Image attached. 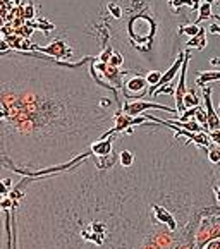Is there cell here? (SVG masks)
I'll return each instance as SVG.
<instances>
[{
  "label": "cell",
  "mask_w": 220,
  "mask_h": 249,
  "mask_svg": "<svg viewBox=\"0 0 220 249\" xmlns=\"http://www.w3.org/2000/svg\"><path fill=\"white\" fill-rule=\"evenodd\" d=\"M208 148L151 117L115 134L110 157L88 155L50 176L22 177L11 198L12 249H198L219 208L220 165Z\"/></svg>",
  "instance_id": "cell-1"
},
{
  "label": "cell",
  "mask_w": 220,
  "mask_h": 249,
  "mask_svg": "<svg viewBox=\"0 0 220 249\" xmlns=\"http://www.w3.org/2000/svg\"><path fill=\"white\" fill-rule=\"evenodd\" d=\"M96 57L62 62L38 52L0 53V165L22 177L62 170L114 134L121 89L93 71Z\"/></svg>",
  "instance_id": "cell-2"
},
{
  "label": "cell",
  "mask_w": 220,
  "mask_h": 249,
  "mask_svg": "<svg viewBox=\"0 0 220 249\" xmlns=\"http://www.w3.org/2000/svg\"><path fill=\"white\" fill-rule=\"evenodd\" d=\"M150 91V86H148V81L145 76H140V74H129L126 77L124 85H122V98L129 100L131 102L132 98H143L145 95H148Z\"/></svg>",
  "instance_id": "cell-3"
},
{
  "label": "cell",
  "mask_w": 220,
  "mask_h": 249,
  "mask_svg": "<svg viewBox=\"0 0 220 249\" xmlns=\"http://www.w3.org/2000/svg\"><path fill=\"white\" fill-rule=\"evenodd\" d=\"M164 110V112H169L172 115H177L176 119H179V112L177 108H172V107H167V105H158V103L153 102H129V100H124V114L131 115V117H140L143 115L147 110Z\"/></svg>",
  "instance_id": "cell-4"
},
{
  "label": "cell",
  "mask_w": 220,
  "mask_h": 249,
  "mask_svg": "<svg viewBox=\"0 0 220 249\" xmlns=\"http://www.w3.org/2000/svg\"><path fill=\"white\" fill-rule=\"evenodd\" d=\"M33 52H40V53L54 57V59H57V60H67V59H71L74 53V50L64 40H54L50 45H47V47H38V45H35Z\"/></svg>",
  "instance_id": "cell-5"
},
{
  "label": "cell",
  "mask_w": 220,
  "mask_h": 249,
  "mask_svg": "<svg viewBox=\"0 0 220 249\" xmlns=\"http://www.w3.org/2000/svg\"><path fill=\"white\" fill-rule=\"evenodd\" d=\"M202 98L205 103V112H206V124H208V132L219 131L220 129V117L213 108L212 103V86H205L202 88Z\"/></svg>",
  "instance_id": "cell-6"
},
{
  "label": "cell",
  "mask_w": 220,
  "mask_h": 249,
  "mask_svg": "<svg viewBox=\"0 0 220 249\" xmlns=\"http://www.w3.org/2000/svg\"><path fill=\"white\" fill-rule=\"evenodd\" d=\"M189 59H191V53H189V48L186 50V59H184V64L181 67V79H179V85L176 88V108L179 112V117L186 112V107H184V96L186 93L189 91L186 86V72H187V64H189Z\"/></svg>",
  "instance_id": "cell-7"
},
{
  "label": "cell",
  "mask_w": 220,
  "mask_h": 249,
  "mask_svg": "<svg viewBox=\"0 0 220 249\" xmlns=\"http://www.w3.org/2000/svg\"><path fill=\"white\" fill-rule=\"evenodd\" d=\"M114 148H115V134H112L109 138H103V140L96 141L90 151L95 157H110V155L114 153Z\"/></svg>",
  "instance_id": "cell-8"
},
{
  "label": "cell",
  "mask_w": 220,
  "mask_h": 249,
  "mask_svg": "<svg viewBox=\"0 0 220 249\" xmlns=\"http://www.w3.org/2000/svg\"><path fill=\"white\" fill-rule=\"evenodd\" d=\"M213 81H220V71H206V72H198L196 76V86L205 88L206 85H212Z\"/></svg>",
  "instance_id": "cell-9"
},
{
  "label": "cell",
  "mask_w": 220,
  "mask_h": 249,
  "mask_svg": "<svg viewBox=\"0 0 220 249\" xmlns=\"http://www.w3.org/2000/svg\"><path fill=\"white\" fill-rule=\"evenodd\" d=\"M206 43H208V41H206V28H202L196 36L189 38V40L186 41V47L196 48V50H203V48L206 47Z\"/></svg>",
  "instance_id": "cell-10"
},
{
  "label": "cell",
  "mask_w": 220,
  "mask_h": 249,
  "mask_svg": "<svg viewBox=\"0 0 220 249\" xmlns=\"http://www.w3.org/2000/svg\"><path fill=\"white\" fill-rule=\"evenodd\" d=\"M145 77H147L148 86H150L148 95L153 96V93L160 88V81H162V77H164V72H162V71H150V72H147V76Z\"/></svg>",
  "instance_id": "cell-11"
},
{
  "label": "cell",
  "mask_w": 220,
  "mask_h": 249,
  "mask_svg": "<svg viewBox=\"0 0 220 249\" xmlns=\"http://www.w3.org/2000/svg\"><path fill=\"white\" fill-rule=\"evenodd\" d=\"M210 18H213V5L208 4V2H203V4L200 5V9H198V19L195 21V24L198 26L202 21L210 19Z\"/></svg>",
  "instance_id": "cell-12"
},
{
  "label": "cell",
  "mask_w": 220,
  "mask_h": 249,
  "mask_svg": "<svg viewBox=\"0 0 220 249\" xmlns=\"http://www.w3.org/2000/svg\"><path fill=\"white\" fill-rule=\"evenodd\" d=\"M208 160L212 165H220V144L212 143L208 146Z\"/></svg>",
  "instance_id": "cell-13"
},
{
  "label": "cell",
  "mask_w": 220,
  "mask_h": 249,
  "mask_svg": "<svg viewBox=\"0 0 220 249\" xmlns=\"http://www.w3.org/2000/svg\"><path fill=\"white\" fill-rule=\"evenodd\" d=\"M184 107H186V110L200 107V98H198V95L193 91V89H189V91L186 93V96H184Z\"/></svg>",
  "instance_id": "cell-14"
},
{
  "label": "cell",
  "mask_w": 220,
  "mask_h": 249,
  "mask_svg": "<svg viewBox=\"0 0 220 249\" xmlns=\"http://www.w3.org/2000/svg\"><path fill=\"white\" fill-rule=\"evenodd\" d=\"M200 30H202V26H196L195 22H193V24L181 26V28H179V35H187L189 38H193V36H196V35L200 33Z\"/></svg>",
  "instance_id": "cell-15"
},
{
  "label": "cell",
  "mask_w": 220,
  "mask_h": 249,
  "mask_svg": "<svg viewBox=\"0 0 220 249\" xmlns=\"http://www.w3.org/2000/svg\"><path fill=\"white\" fill-rule=\"evenodd\" d=\"M114 52L115 50H114V47H112V45H107V47L103 48L102 53L96 57V60H98V62H102V64H109L110 59H112V55H114Z\"/></svg>",
  "instance_id": "cell-16"
},
{
  "label": "cell",
  "mask_w": 220,
  "mask_h": 249,
  "mask_svg": "<svg viewBox=\"0 0 220 249\" xmlns=\"http://www.w3.org/2000/svg\"><path fill=\"white\" fill-rule=\"evenodd\" d=\"M109 66L115 67V69H121V66H124V55H122L121 52H114V55H112V59H110Z\"/></svg>",
  "instance_id": "cell-17"
},
{
  "label": "cell",
  "mask_w": 220,
  "mask_h": 249,
  "mask_svg": "<svg viewBox=\"0 0 220 249\" xmlns=\"http://www.w3.org/2000/svg\"><path fill=\"white\" fill-rule=\"evenodd\" d=\"M195 119L198 121V124L200 125H203V127L208 131V124H206V112H205V108H202V107H198L196 108V115H195Z\"/></svg>",
  "instance_id": "cell-18"
},
{
  "label": "cell",
  "mask_w": 220,
  "mask_h": 249,
  "mask_svg": "<svg viewBox=\"0 0 220 249\" xmlns=\"http://www.w3.org/2000/svg\"><path fill=\"white\" fill-rule=\"evenodd\" d=\"M109 11L115 19H119L122 16V7L117 4V2H109Z\"/></svg>",
  "instance_id": "cell-19"
},
{
  "label": "cell",
  "mask_w": 220,
  "mask_h": 249,
  "mask_svg": "<svg viewBox=\"0 0 220 249\" xmlns=\"http://www.w3.org/2000/svg\"><path fill=\"white\" fill-rule=\"evenodd\" d=\"M35 16V7H33V4H28L24 7V11H22V18H26V19H31Z\"/></svg>",
  "instance_id": "cell-20"
},
{
  "label": "cell",
  "mask_w": 220,
  "mask_h": 249,
  "mask_svg": "<svg viewBox=\"0 0 220 249\" xmlns=\"http://www.w3.org/2000/svg\"><path fill=\"white\" fill-rule=\"evenodd\" d=\"M203 249H220V237L219 239H213V241L206 242V246Z\"/></svg>",
  "instance_id": "cell-21"
},
{
  "label": "cell",
  "mask_w": 220,
  "mask_h": 249,
  "mask_svg": "<svg viewBox=\"0 0 220 249\" xmlns=\"http://www.w3.org/2000/svg\"><path fill=\"white\" fill-rule=\"evenodd\" d=\"M208 31L213 35H220V22H212V24L208 26Z\"/></svg>",
  "instance_id": "cell-22"
},
{
  "label": "cell",
  "mask_w": 220,
  "mask_h": 249,
  "mask_svg": "<svg viewBox=\"0 0 220 249\" xmlns=\"http://www.w3.org/2000/svg\"><path fill=\"white\" fill-rule=\"evenodd\" d=\"M210 64L212 66H220V59H210Z\"/></svg>",
  "instance_id": "cell-23"
},
{
  "label": "cell",
  "mask_w": 220,
  "mask_h": 249,
  "mask_svg": "<svg viewBox=\"0 0 220 249\" xmlns=\"http://www.w3.org/2000/svg\"><path fill=\"white\" fill-rule=\"evenodd\" d=\"M12 4H16V5H19V4H21V0H12Z\"/></svg>",
  "instance_id": "cell-24"
},
{
  "label": "cell",
  "mask_w": 220,
  "mask_h": 249,
  "mask_svg": "<svg viewBox=\"0 0 220 249\" xmlns=\"http://www.w3.org/2000/svg\"><path fill=\"white\" fill-rule=\"evenodd\" d=\"M217 7H219V16H220V0H217Z\"/></svg>",
  "instance_id": "cell-25"
},
{
  "label": "cell",
  "mask_w": 220,
  "mask_h": 249,
  "mask_svg": "<svg viewBox=\"0 0 220 249\" xmlns=\"http://www.w3.org/2000/svg\"><path fill=\"white\" fill-rule=\"evenodd\" d=\"M205 2H208V4H212V5H213V2H215V0H205Z\"/></svg>",
  "instance_id": "cell-26"
},
{
  "label": "cell",
  "mask_w": 220,
  "mask_h": 249,
  "mask_svg": "<svg viewBox=\"0 0 220 249\" xmlns=\"http://www.w3.org/2000/svg\"><path fill=\"white\" fill-rule=\"evenodd\" d=\"M219 112H220V103H219Z\"/></svg>",
  "instance_id": "cell-27"
}]
</instances>
